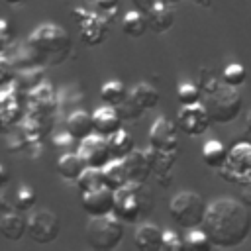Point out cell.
<instances>
[{
    "instance_id": "6",
    "label": "cell",
    "mask_w": 251,
    "mask_h": 251,
    "mask_svg": "<svg viewBox=\"0 0 251 251\" xmlns=\"http://www.w3.org/2000/svg\"><path fill=\"white\" fill-rule=\"evenodd\" d=\"M124 239V224L114 216H96L86 226V241L94 251H112Z\"/></svg>"
},
{
    "instance_id": "9",
    "label": "cell",
    "mask_w": 251,
    "mask_h": 251,
    "mask_svg": "<svg viewBox=\"0 0 251 251\" xmlns=\"http://www.w3.org/2000/svg\"><path fill=\"white\" fill-rule=\"evenodd\" d=\"M210 124H212L210 114H208V110L204 108L202 102L188 104V106H180L176 126H178V129L184 131L186 135H190V137L204 135V133L208 131Z\"/></svg>"
},
{
    "instance_id": "26",
    "label": "cell",
    "mask_w": 251,
    "mask_h": 251,
    "mask_svg": "<svg viewBox=\"0 0 251 251\" xmlns=\"http://www.w3.org/2000/svg\"><path fill=\"white\" fill-rule=\"evenodd\" d=\"M75 182H76V186H78L80 194H82V192H88V190H94V188H98V186H102V184H104V178H102V169H92V167H86V169L80 173V176H78Z\"/></svg>"
},
{
    "instance_id": "11",
    "label": "cell",
    "mask_w": 251,
    "mask_h": 251,
    "mask_svg": "<svg viewBox=\"0 0 251 251\" xmlns=\"http://www.w3.org/2000/svg\"><path fill=\"white\" fill-rule=\"evenodd\" d=\"M76 153L80 155L84 165L92 167V169H104L114 159L110 153V147H108V139L98 133H92L86 139H82Z\"/></svg>"
},
{
    "instance_id": "21",
    "label": "cell",
    "mask_w": 251,
    "mask_h": 251,
    "mask_svg": "<svg viewBox=\"0 0 251 251\" xmlns=\"http://www.w3.org/2000/svg\"><path fill=\"white\" fill-rule=\"evenodd\" d=\"M129 98L145 112V110H153L157 104H159V92L153 84L149 82H137L131 92H129Z\"/></svg>"
},
{
    "instance_id": "43",
    "label": "cell",
    "mask_w": 251,
    "mask_h": 251,
    "mask_svg": "<svg viewBox=\"0 0 251 251\" xmlns=\"http://www.w3.org/2000/svg\"><path fill=\"white\" fill-rule=\"evenodd\" d=\"M86 2H96V0H86Z\"/></svg>"
},
{
    "instance_id": "24",
    "label": "cell",
    "mask_w": 251,
    "mask_h": 251,
    "mask_svg": "<svg viewBox=\"0 0 251 251\" xmlns=\"http://www.w3.org/2000/svg\"><path fill=\"white\" fill-rule=\"evenodd\" d=\"M108 139V147H110V153L114 159H124L127 153H131L133 149V141H131V135L126 131V129H118L116 133H112Z\"/></svg>"
},
{
    "instance_id": "25",
    "label": "cell",
    "mask_w": 251,
    "mask_h": 251,
    "mask_svg": "<svg viewBox=\"0 0 251 251\" xmlns=\"http://www.w3.org/2000/svg\"><path fill=\"white\" fill-rule=\"evenodd\" d=\"M100 98H102L104 104L116 108L118 104H122L127 98V92H126V86L120 80H108L100 88Z\"/></svg>"
},
{
    "instance_id": "14",
    "label": "cell",
    "mask_w": 251,
    "mask_h": 251,
    "mask_svg": "<svg viewBox=\"0 0 251 251\" xmlns=\"http://www.w3.org/2000/svg\"><path fill=\"white\" fill-rule=\"evenodd\" d=\"M92 124H94V133L98 135H104V137H110L112 133H116L118 129H122V118L118 116L116 108L114 106H100L92 112Z\"/></svg>"
},
{
    "instance_id": "32",
    "label": "cell",
    "mask_w": 251,
    "mask_h": 251,
    "mask_svg": "<svg viewBox=\"0 0 251 251\" xmlns=\"http://www.w3.org/2000/svg\"><path fill=\"white\" fill-rule=\"evenodd\" d=\"M116 112H118V116H120L122 120H137L143 110H141V108L129 98V94H127V98H126L122 104L116 106Z\"/></svg>"
},
{
    "instance_id": "27",
    "label": "cell",
    "mask_w": 251,
    "mask_h": 251,
    "mask_svg": "<svg viewBox=\"0 0 251 251\" xmlns=\"http://www.w3.org/2000/svg\"><path fill=\"white\" fill-rule=\"evenodd\" d=\"M41 76H43V71L37 69V67H29L25 69L20 76L16 75V80L18 82V88L20 90H35L39 84H41Z\"/></svg>"
},
{
    "instance_id": "41",
    "label": "cell",
    "mask_w": 251,
    "mask_h": 251,
    "mask_svg": "<svg viewBox=\"0 0 251 251\" xmlns=\"http://www.w3.org/2000/svg\"><path fill=\"white\" fill-rule=\"evenodd\" d=\"M6 2H8L10 6H20V4H24L25 0H6Z\"/></svg>"
},
{
    "instance_id": "8",
    "label": "cell",
    "mask_w": 251,
    "mask_h": 251,
    "mask_svg": "<svg viewBox=\"0 0 251 251\" xmlns=\"http://www.w3.org/2000/svg\"><path fill=\"white\" fill-rule=\"evenodd\" d=\"M59 231H61L59 216L51 210H35L27 218V235L31 237V241L39 245L53 243L59 237Z\"/></svg>"
},
{
    "instance_id": "36",
    "label": "cell",
    "mask_w": 251,
    "mask_h": 251,
    "mask_svg": "<svg viewBox=\"0 0 251 251\" xmlns=\"http://www.w3.org/2000/svg\"><path fill=\"white\" fill-rule=\"evenodd\" d=\"M73 141H75V137H73V135H71L69 131H65V133L57 135L53 143H55V147H69V145H71Z\"/></svg>"
},
{
    "instance_id": "34",
    "label": "cell",
    "mask_w": 251,
    "mask_h": 251,
    "mask_svg": "<svg viewBox=\"0 0 251 251\" xmlns=\"http://www.w3.org/2000/svg\"><path fill=\"white\" fill-rule=\"evenodd\" d=\"M186 247V243L180 239V235L176 231H163V249L165 251H182Z\"/></svg>"
},
{
    "instance_id": "12",
    "label": "cell",
    "mask_w": 251,
    "mask_h": 251,
    "mask_svg": "<svg viewBox=\"0 0 251 251\" xmlns=\"http://www.w3.org/2000/svg\"><path fill=\"white\" fill-rule=\"evenodd\" d=\"M80 204H82V210L90 218L108 216L114 210V190L108 188L106 184H102V186H98L94 190L82 192L80 194Z\"/></svg>"
},
{
    "instance_id": "7",
    "label": "cell",
    "mask_w": 251,
    "mask_h": 251,
    "mask_svg": "<svg viewBox=\"0 0 251 251\" xmlns=\"http://www.w3.org/2000/svg\"><path fill=\"white\" fill-rule=\"evenodd\" d=\"M220 171V176L227 182H233L237 186L251 184V143L239 141L227 151V161L224 163Z\"/></svg>"
},
{
    "instance_id": "31",
    "label": "cell",
    "mask_w": 251,
    "mask_h": 251,
    "mask_svg": "<svg viewBox=\"0 0 251 251\" xmlns=\"http://www.w3.org/2000/svg\"><path fill=\"white\" fill-rule=\"evenodd\" d=\"M222 80L233 88L241 86L245 82V69L239 65V63H231L227 65L224 71H222Z\"/></svg>"
},
{
    "instance_id": "40",
    "label": "cell",
    "mask_w": 251,
    "mask_h": 251,
    "mask_svg": "<svg viewBox=\"0 0 251 251\" xmlns=\"http://www.w3.org/2000/svg\"><path fill=\"white\" fill-rule=\"evenodd\" d=\"M245 127H247V131H251V110L245 116Z\"/></svg>"
},
{
    "instance_id": "39",
    "label": "cell",
    "mask_w": 251,
    "mask_h": 251,
    "mask_svg": "<svg viewBox=\"0 0 251 251\" xmlns=\"http://www.w3.org/2000/svg\"><path fill=\"white\" fill-rule=\"evenodd\" d=\"M8 180H10V175H8V171L0 165V188H2L4 184H8Z\"/></svg>"
},
{
    "instance_id": "28",
    "label": "cell",
    "mask_w": 251,
    "mask_h": 251,
    "mask_svg": "<svg viewBox=\"0 0 251 251\" xmlns=\"http://www.w3.org/2000/svg\"><path fill=\"white\" fill-rule=\"evenodd\" d=\"M37 202V194L35 190L29 186V184H20L18 186V192H16V200H14V206L18 212H27L33 208V204Z\"/></svg>"
},
{
    "instance_id": "38",
    "label": "cell",
    "mask_w": 251,
    "mask_h": 251,
    "mask_svg": "<svg viewBox=\"0 0 251 251\" xmlns=\"http://www.w3.org/2000/svg\"><path fill=\"white\" fill-rule=\"evenodd\" d=\"M96 2L102 10H116L118 8V0H96Z\"/></svg>"
},
{
    "instance_id": "18",
    "label": "cell",
    "mask_w": 251,
    "mask_h": 251,
    "mask_svg": "<svg viewBox=\"0 0 251 251\" xmlns=\"http://www.w3.org/2000/svg\"><path fill=\"white\" fill-rule=\"evenodd\" d=\"M102 178H104V184L112 190H118L122 186H126L129 182V176H127V169H126V163L124 159H114L110 161L104 169H102Z\"/></svg>"
},
{
    "instance_id": "2",
    "label": "cell",
    "mask_w": 251,
    "mask_h": 251,
    "mask_svg": "<svg viewBox=\"0 0 251 251\" xmlns=\"http://www.w3.org/2000/svg\"><path fill=\"white\" fill-rule=\"evenodd\" d=\"M25 49L29 51L33 63L47 61L51 65H59L71 51V37L61 25L41 24L27 37Z\"/></svg>"
},
{
    "instance_id": "3",
    "label": "cell",
    "mask_w": 251,
    "mask_h": 251,
    "mask_svg": "<svg viewBox=\"0 0 251 251\" xmlns=\"http://www.w3.org/2000/svg\"><path fill=\"white\" fill-rule=\"evenodd\" d=\"M200 88H202L200 102L208 110L210 120L214 124H229L239 116V112L243 108V100H241L237 88L226 84L222 78L220 80L206 78Z\"/></svg>"
},
{
    "instance_id": "16",
    "label": "cell",
    "mask_w": 251,
    "mask_h": 251,
    "mask_svg": "<svg viewBox=\"0 0 251 251\" xmlns=\"http://www.w3.org/2000/svg\"><path fill=\"white\" fill-rule=\"evenodd\" d=\"M0 235H4L8 241H20L24 235H27V220L14 210L4 212L0 218Z\"/></svg>"
},
{
    "instance_id": "22",
    "label": "cell",
    "mask_w": 251,
    "mask_h": 251,
    "mask_svg": "<svg viewBox=\"0 0 251 251\" xmlns=\"http://www.w3.org/2000/svg\"><path fill=\"white\" fill-rule=\"evenodd\" d=\"M202 159L210 169H222L227 161V149L218 139H208L202 147Z\"/></svg>"
},
{
    "instance_id": "1",
    "label": "cell",
    "mask_w": 251,
    "mask_h": 251,
    "mask_svg": "<svg viewBox=\"0 0 251 251\" xmlns=\"http://www.w3.org/2000/svg\"><path fill=\"white\" fill-rule=\"evenodd\" d=\"M200 227L210 237L212 247L233 249L239 247L251 233V214L247 206L239 200L218 198L208 204Z\"/></svg>"
},
{
    "instance_id": "4",
    "label": "cell",
    "mask_w": 251,
    "mask_h": 251,
    "mask_svg": "<svg viewBox=\"0 0 251 251\" xmlns=\"http://www.w3.org/2000/svg\"><path fill=\"white\" fill-rule=\"evenodd\" d=\"M151 208H153V198L145 190V184L127 182L126 186L114 190L112 214L124 224H133L145 218L151 212Z\"/></svg>"
},
{
    "instance_id": "30",
    "label": "cell",
    "mask_w": 251,
    "mask_h": 251,
    "mask_svg": "<svg viewBox=\"0 0 251 251\" xmlns=\"http://www.w3.org/2000/svg\"><path fill=\"white\" fill-rule=\"evenodd\" d=\"M184 243H186L188 249H194V251H208L212 247V241H210V237L206 235V231L202 227L188 229V235H186Z\"/></svg>"
},
{
    "instance_id": "42",
    "label": "cell",
    "mask_w": 251,
    "mask_h": 251,
    "mask_svg": "<svg viewBox=\"0 0 251 251\" xmlns=\"http://www.w3.org/2000/svg\"><path fill=\"white\" fill-rule=\"evenodd\" d=\"M0 126H4V122H2V116H0Z\"/></svg>"
},
{
    "instance_id": "33",
    "label": "cell",
    "mask_w": 251,
    "mask_h": 251,
    "mask_svg": "<svg viewBox=\"0 0 251 251\" xmlns=\"http://www.w3.org/2000/svg\"><path fill=\"white\" fill-rule=\"evenodd\" d=\"M16 80V65L0 53V86H10Z\"/></svg>"
},
{
    "instance_id": "29",
    "label": "cell",
    "mask_w": 251,
    "mask_h": 251,
    "mask_svg": "<svg viewBox=\"0 0 251 251\" xmlns=\"http://www.w3.org/2000/svg\"><path fill=\"white\" fill-rule=\"evenodd\" d=\"M176 98L180 102V106H188V104H196L202 98V88L192 84V82H180L176 88Z\"/></svg>"
},
{
    "instance_id": "37",
    "label": "cell",
    "mask_w": 251,
    "mask_h": 251,
    "mask_svg": "<svg viewBox=\"0 0 251 251\" xmlns=\"http://www.w3.org/2000/svg\"><path fill=\"white\" fill-rule=\"evenodd\" d=\"M241 202H243L247 208L251 206V184L241 186Z\"/></svg>"
},
{
    "instance_id": "13",
    "label": "cell",
    "mask_w": 251,
    "mask_h": 251,
    "mask_svg": "<svg viewBox=\"0 0 251 251\" xmlns=\"http://www.w3.org/2000/svg\"><path fill=\"white\" fill-rule=\"evenodd\" d=\"M126 169H127V176L129 182L135 184H145L149 180V176H153V161H151V153L149 149H131V153H127L124 157Z\"/></svg>"
},
{
    "instance_id": "23",
    "label": "cell",
    "mask_w": 251,
    "mask_h": 251,
    "mask_svg": "<svg viewBox=\"0 0 251 251\" xmlns=\"http://www.w3.org/2000/svg\"><path fill=\"white\" fill-rule=\"evenodd\" d=\"M149 27L147 16L141 10H129L122 20V31L129 37H141Z\"/></svg>"
},
{
    "instance_id": "15",
    "label": "cell",
    "mask_w": 251,
    "mask_h": 251,
    "mask_svg": "<svg viewBox=\"0 0 251 251\" xmlns=\"http://www.w3.org/2000/svg\"><path fill=\"white\" fill-rule=\"evenodd\" d=\"M135 247L139 251H161L163 249V229L155 224H141L133 233Z\"/></svg>"
},
{
    "instance_id": "5",
    "label": "cell",
    "mask_w": 251,
    "mask_h": 251,
    "mask_svg": "<svg viewBox=\"0 0 251 251\" xmlns=\"http://www.w3.org/2000/svg\"><path fill=\"white\" fill-rule=\"evenodd\" d=\"M206 210H208V204L204 202V198L198 192H192V190H182V192L175 194L171 204H169L171 218L182 229L200 227L202 222H204Z\"/></svg>"
},
{
    "instance_id": "17",
    "label": "cell",
    "mask_w": 251,
    "mask_h": 251,
    "mask_svg": "<svg viewBox=\"0 0 251 251\" xmlns=\"http://www.w3.org/2000/svg\"><path fill=\"white\" fill-rule=\"evenodd\" d=\"M67 131L75 137V141H82L88 135L94 133V124H92V114L86 110H75L67 118Z\"/></svg>"
},
{
    "instance_id": "10",
    "label": "cell",
    "mask_w": 251,
    "mask_h": 251,
    "mask_svg": "<svg viewBox=\"0 0 251 251\" xmlns=\"http://www.w3.org/2000/svg\"><path fill=\"white\" fill-rule=\"evenodd\" d=\"M149 147L157 151H178V126L159 116L149 127Z\"/></svg>"
},
{
    "instance_id": "35",
    "label": "cell",
    "mask_w": 251,
    "mask_h": 251,
    "mask_svg": "<svg viewBox=\"0 0 251 251\" xmlns=\"http://www.w3.org/2000/svg\"><path fill=\"white\" fill-rule=\"evenodd\" d=\"M8 43H10V25L6 20L0 18V53L8 49Z\"/></svg>"
},
{
    "instance_id": "20",
    "label": "cell",
    "mask_w": 251,
    "mask_h": 251,
    "mask_svg": "<svg viewBox=\"0 0 251 251\" xmlns=\"http://www.w3.org/2000/svg\"><path fill=\"white\" fill-rule=\"evenodd\" d=\"M84 169H86V165L78 153H63L57 159V173L65 180H76Z\"/></svg>"
},
{
    "instance_id": "19",
    "label": "cell",
    "mask_w": 251,
    "mask_h": 251,
    "mask_svg": "<svg viewBox=\"0 0 251 251\" xmlns=\"http://www.w3.org/2000/svg\"><path fill=\"white\" fill-rule=\"evenodd\" d=\"M147 22H149V27L153 31L163 33V31H167L173 25L175 16H173V12H171V8L167 4H163L161 0H157L153 4V8L147 12Z\"/></svg>"
}]
</instances>
